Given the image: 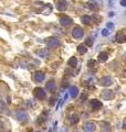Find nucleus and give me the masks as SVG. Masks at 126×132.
<instances>
[{
    "mask_svg": "<svg viewBox=\"0 0 126 132\" xmlns=\"http://www.w3.org/2000/svg\"><path fill=\"white\" fill-rule=\"evenodd\" d=\"M47 45L50 48H57L60 45V40L57 38H50L47 40Z\"/></svg>",
    "mask_w": 126,
    "mask_h": 132,
    "instance_id": "3",
    "label": "nucleus"
},
{
    "mask_svg": "<svg viewBox=\"0 0 126 132\" xmlns=\"http://www.w3.org/2000/svg\"><path fill=\"white\" fill-rule=\"evenodd\" d=\"M85 44L87 46H92L93 45V39L92 38H87L86 39V41H85Z\"/></svg>",
    "mask_w": 126,
    "mask_h": 132,
    "instance_id": "26",
    "label": "nucleus"
},
{
    "mask_svg": "<svg viewBox=\"0 0 126 132\" xmlns=\"http://www.w3.org/2000/svg\"><path fill=\"white\" fill-rule=\"evenodd\" d=\"M119 5H121L122 7H126V0H121V1H119Z\"/></svg>",
    "mask_w": 126,
    "mask_h": 132,
    "instance_id": "30",
    "label": "nucleus"
},
{
    "mask_svg": "<svg viewBox=\"0 0 126 132\" xmlns=\"http://www.w3.org/2000/svg\"><path fill=\"white\" fill-rule=\"evenodd\" d=\"M68 64H69V66H71V67H75L76 65H78V60H76V57H71L68 61Z\"/></svg>",
    "mask_w": 126,
    "mask_h": 132,
    "instance_id": "20",
    "label": "nucleus"
},
{
    "mask_svg": "<svg viewBox=\"0 0 126 132\" xmlns=\"http://www.w3.org/2000/svg\"><path fill=\"white\" fill-rule=\"evenodd\" d=\"M47 116H48V111H44L42 116H40V120H39V123L40 122H44L47 120Z\"/></svg>",
    "mask_w": 126,
    "mask_h": 132,
    "instance_id": "24",
    "label": "nucleus"
},
{
    "mask_svg": "<svg viewBox=\"0 0 126 132\" xmlns=\"http://www.w3.org/2000/svg\"><path fill=\"white\" fill-rule=\"evenodd\" d=\"M109 17H113V16H114V12H109Z\"/></svg>",
    "mask_w": 126,
    "mask_h": 132,
    "instance_id": "32",
    "label": "nucleus"
},
{
    "mask_svg": "<svg viewBox=\"0 0 126 132\" xmlns=\"http://www.w3.org/2000/svg\"><path fill=\"white\" fill-rule=\"evenodd\" d=\"M124 57H125V60H126V52H125V54H124Z\"/></svg>",
    "mask_w": 126,
    "mask_h": 132,
    "instance_id": "33",
    "label": "nucleus"
},
{
    "mask_svg": "<svg viewBox=\"0 0 126 132\" xmlns=\"http://www.w3.org/2000/svg\"><path fill=\"white\" fill-rule=\"evenodd\" d=\"M115 40H116L117 43H125L126 42V35L124 32H118L115 36Z\"/></svg>",
    "mask_w": 126,
    "mask_h": 132,
    "instance_id": "10",
    "label": "nucleus"
},
{
    "mask_svg": "<svg viewBox=\"0 0 126 132\" xmlns=\"http://www.w3.org/2000/svg\"><path fill=\"white\" fill-rule=\"evenodd\" d=\"M68 6L69 5H68L67 0H58L55 7H57V9L59 10V11H65V10L68 9Z\"/></svg>",
    "mask_w": 126,
    "mask_h": 132,
    "instance_id": "5",
    "label": "nucleus"
},
{
    "mask_svg": "<svg viewBox=\"0 0 126 132\" xmlns=\"http://www.w3.org/2000/svg\"><path fill=\"white\" fill-rule=\"evenodd\" d=\"M123 127H124V129H126V119L124 120V122H123Z\"/></svg>",
    "mask_w": 126,
    "mask_h": 132,
    "instance_id": "31",
    "label": "nucleus"
},
{
    "mask_svg": "<svg viewBox=\"0 0 126 132\" xmlns=\"http://www.w3.org/2000/svg\"><path fill=\"white\" fill-rule=\"evenodd\" d=\"M101 97H102L104 100H109V99H112L113 97H114V94H113L112 90H108V89H106V90H103L102 91Z\"/></svg>",
    "mask_w": 126,
    "mask_h": 132,
    "instance_id": "7",
    "label": "nucleus"
},
{
    "mask_svg": "<svg viewBox=\"0 0 126 132\" xmlns=\"http://www.w3.org/2000/svg\"><path fill=\"white\" fill-rule=\"evenodd\" d=\"M112 83H113V80H112V78H111L109 76L102 77V78L100 79V85H101V86L107 87V86H109V85H112Z\"/></svg>",
    "mask_w": 126,
    "mask_h": 132,
    "instance_id": "8",
    "label": "nucleus"
},
{
    "mask_svg": "<svg viewBox=\"0 0 126 132\" xmlns=\"http://www.w3.org/2000/svg\"><path fill=\"white\" fill-rule=\"evenodd\" d=\"M60 24H61L62 26L67 28V26L72 24V19L70 17H68V16H62V17L60 18Z\"/></svg>",
    "mask_w": 126,
    "mask_h": 132,
    "instance_id": "6",
    "label": "nucleus"
},
{
    "mask_svg": "<svg viewBox=\"0 0 126 132\" xmlns=\"http://www.w3.org/2000/svg\"><path fill=\"white\" fill-rule=\"evenodd\" d=\"M83 35H84V31L81 26H78V25L74 26L73 30H72V36L74 39H81L83 38Z\"/></svg>",
    "mask_w": 126,
    "mask_h": 132,
    "instance_id": "1",
    "label": "nucleus"
},
{
    "mask_svg": "<svg viewBox=\"0 0 126 132\" xmlns=\"http://www.w3.org/2000/svg\"><path fill=\"white\" fill-rule=\"evenodd\" d=\"M44 78H45L44 73H42V72H36L34 73V79H36V82L41 83V82L44 80Z\"/></svg>",
    "mask_w": 126,
    "mask_h": 132,
    "instance_id": "12",
    "label": "nucleus"
},
{
    "mask_svg": "<svg viewBox=\"0 0 126 132\" xmlns=\"http://www.w3.org/2000/svg\"><path fill=\"white\" fill-rule=\"evenodd\" d=\"M83 130H84V132H94V130H95V124L93 122H86L85 124L83 125Z\"/></svg>",
    "mask_w": 126,
    "mask_h": 132,
    "instance_id": "9",
    "label": "nucleus"
},
{
    "mask_svg": "<svg viewBox=\"0 0 126 132\" xmlns=\"http://www.w3.org/2000/svg\"><path fill=\"white\" fill-rule=\"evenodd\" d=\"M108 34H109V31H108L107 28H106V29H103V31H102V35L103 36H107Z\"/></svg>",
    "mask_w": 126,
    "mask_h": 132,
    "instance_id": "27",
    "label": "nucleus"
},
{
    "mask_svg": "<svg viewBox=\"0 0 126 132\" xmlns=\"http://www.w3.org/2000/svg\"><path fill=\"white\" fill-rule=\"evenodd\" d=\"M81 21H82V23H84V24H91V22H92V18H91L90 16H82Z\"/></svg>",
    "mask_w": 126,
    "mask_h": 132,
    "instance_id": "17",
    "label": "nucleus"
},
{
    "mask_svg": "<svg viewBox=\"0 0 126 132\" xmlns=\"http://www.w3.org/2000/svg\"><path fill=\"white\" fill-rule=\"evenodd\" d=\"M55 87H57V85H55V83L53 82V80L48 82V84H47V88H48L50 91H54L55 90Z\"/></svg>",
    "mask_w": 126,
    "mask_h": 132,
    "instance_id": "19",
    "label": "nucleus"
},
{
    "mask_svg": "<svg viewBox=\"0 0 126 132\" xmlns=\"http://www.w3.org/2000/svg\"><path fill=\"white\" fill-rule=\"evenodd\" d=\"M125 13H126V12H125Z\"/></svg>",
    "mask_w": 126,
    "mask_h": 132,
    "instance_id": "35",
    "label": "nucleus"
},
{
    "mask_svg": "<svg viewBox=\"0 0 126 132\" xmlns=\"http://www.w3.org/2000/svg\"><path fill=\"white\" fill-rule=\"evenodd\" d=\"M34 96H36V98L39 99V100H43V99L47 97V94H45V91L43 88L37 87V88L34 89Z\"/></svg>",
    "mask_w": 126,
    "mask_h": 132,
    "instance_id": "2",
    "label": "nucleus"
},
{
    "mask_svg": "<svg viewBox=\"0 0 126 132\" xmlns=\"http://www.w3.org/2000/svg\"><path fill=\"white\" fill-rule=\"evenodd\" d=\"M69 93H70V96L73 97V98H75V97L78 95V87H75V86H71V87H70Z\"/></svg>",
    "mask_w": 126,
    "mask_h": 132,
    "instance_id": "14",
    "label": "nucleus"
},
{
    "mask_svg": "<svg viewBox=\"0 0 126 132\" xmlns=\"http://www.w3.org/2000/svg\"><path fill=\"white\" fill-rule=\"evenodd\" d=\"M87 7L90 8L91 10H93V11H97V10H98L97 3L94 2V1H92V2H88V3H87Z\"/></svg>",
    "mask_w": 126,
    "mask_h": 132,
    "instance_id": "18",
    "label": "nucleus"
},
{
    "mask_svg": "<svg viewBox=\"0 0 126 132\" xmlns=\"http://www.w3.org/2000/svg\"><path fill=\"white\" fill-rule=\"evenodd\" d=\"M78 52L80 53V54H85V53L87 52V45H86V44H80V45L78 46Z\"/></svg>",
    "mask_w": 126,
    "mask_h": 132,
    "instance_id": "15",
    "label": "nucleus"
},
{
    "mask_svg": "<svg viewBox=\"0 0 126 132\" xmlns=\"http://www.w3.org/2000/svg\"><path fill=\"white\" fill-rule=\"evenodd\" d=\"M106 26H107V29H113V28H114V23H112V22H108V23L106 24Z\"/></svg>",
    "mask_w": 126,
    "mask_h": 132,
    "instance_id": "29",
    "label": "nucleus"
},
{
    "mask_svg": "<svg viewBox=\"0 0 126 132\" xmlns=\"http://www.w3.org/2000/svg\"><path fill=\"white\" fill-rule=\"evenodd\" d=\"M93 83H94V79H93L92 77H90V78H87L86 80H84V85H86L87 87H91V86H92Z\"/></svg>",
    "mask_w": 126,
    "mask_h": 132,
    "instance_id": "23",
    "label": "nucleus"
},
{
    "mask_svg": "<svg viewBox=\"0 0 126 132\" xmlns=\"http://www.w3.org/2000/svg\"><path fill=\"white\" fill-rule=\"evenodd\" d=\"M16 117H17V119L19 121H23V122L28 121V119H29V115L24 110H18L16 112Z\"/></svg>",
    "mask_w": 126,
    "mask_h": 132,
    "instance_id": "4",
    "label": "nucleus"
},
{
    "mask_svg": "<svg viewBox=\"0 0 126 132\" xmlns=\"http://www.w3.org/2000/svg\"><path fill=\"white\" fill-rule=\"evenodd\" d=\"M93 19H94V21H96V22H100L101 17H100V16H97V15H95V13H94V16H93Z\"/></svg>",
    "mask_w": 126,
    "mask_h": 132,
    "instance_id": "28",
    "label": "nucleus"
},
{
    "mask_svg": "<svg viewBox=\"0 0 126 132\" xmlns=\"http://www.w3.org/2000/svg\"><path fill=\"white\" fill-rule=\"evenodd\" d=\"M91 107H92L94 110L101 109V108H102V102H101V101H98L97 99H93V100L91 101Z\"/></svg>",
    "mask_w": 126,
    "mask_h": 132,
    "instance_id": "13",
    "label": "nucleus"
},
{
    "mask_svg": "<svg viewBox=\"0 0 126 132\" xmlns=\"http://www.w3.org/2000/svg\"><path fill=\"white\" fill-rule=\"evenodd\" d=\"M37 54L42 58H47L49 56V54H50V52H49L48 48H41V50L37 51Z\"/></svg>",
    "mask_w": 126,
    "mask_h": 132,
    "instance_id": "11",
    "label": "nucleus"
},
{
    "mask_svg": "<svg viewBox=\"0 0 126 132\" xmlns=\"http://www.w3.org/2000/svg\"><path fill=\"white\" fill-rule=\"evenodd\" d=\"M78 121V115L74 113V115L70 116V123H71V124H74V123H76Z\"/></svg>",
    "mask_w": 126,
    "mask_h": 132,
    "instance_id": "22",
    "label": "nucleus"
},
{
    "mask_svg": "<svg viewBox=\"0 0 126 132\" xmlns=\"http://www.w3.org/2000/svg\"><path fill=\"white\" fill-rule=\"evenodd\" d=\"M29 132H32V131H29Z\"/></svg>",
    "mask_w": 126,
    "mask_h": 132,
    "instance_id": "34",
    "label": "nucleus"
},
{
    "mask_svg": "<svg viewBox=\"0 0 126 132\" xmlns=\"http://www.w3.org/2000/svg\"><path fill=\"white\" fill-rule=\"evenodd\" d=\"M87 66H88L90 68H94V67L96 66V62H95L94 60H90V61L87 62Z\"/></svg>",
    "mask_w": 126,
    "mask_h": 132,
    "instance_id": "25",
    "label": "nucleus"
},
{
    "mask_svg": "<svg viewBox=\"0 0 126 132\" xmlns=\"http://www.w3.org/2000/svg\"><path fill=\"white\" fill-rule=\"evenodd\" d=\"M102 131L103 132H111V125H109L108 122L102 123Z\"/></svg>",
    "mask_w": 126,
    "mask_h": 132,
    "instance_id": "21",
    "label": "nucleus"
},
{
    "mask_svg": "<svg viewBox=\"0 0 126 132\" xmlns=\"http://www.w3.org/2000/svg\"><path fill=\"white\" fill-rule=\"evenodd\" d=\"M107 58H108V54H107L106 52H101L100 54H98V61L100 62H106Z\"/></svg>",
    "mask_w": 126,
    "mask_h": 132,
    "instance_id": "16",
    "label": "nucleus"
}]
</instances>
